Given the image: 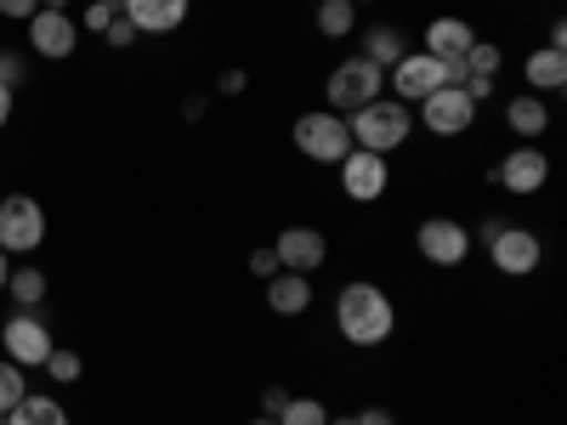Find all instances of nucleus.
<instances>
[{
  "mask_svg": "<svg viewBox=\"0 0 567 425\" xmlns=\"http://www.w3.org/2000/svg\"><path fill=\"white\" fill-rule=\"evenodd\" d=\"M499 187L505 194H516V199H528V194H539V187L550 182V159L534 148V142H523V148H511L505 159H499Z\"/></svg>",
  "mask_w": 567,
  "mask_h": 425,
  "instance_id": "nucleus-12",
  "label": "nucleus"
},
{
  "mask_svg": "<svg viewBox=\"0 0 567 425\" xmlns=\"http://www.w3.org/2000/svg\"><path fill=\"white\" fill-rule=\"evenodd\" d=\"M267 307L278 312V318H301L307 307H312V278L307 272H272L267 278Z\"/></svg>",
  "mask_w": 567,
  "mask_h": 425,
  "instance_id": "nucleus-16",
  "label": "nucleus"
},
{
  "mask_svg": "<svg viewBox=\"0 0 567 425\" xmlns=\"http://www.w3.org/2000/svg\"><path fill=\"white\" fill-rule=\"evenodd\" d=\"M358 29V7L352 0H318V34L323 40H347Z\"/></svg>",
  "mask_w": 567,
  "mask_h": 425,
  "instance_id": "nucleus-22",
  "label": "nucleus"
},
{
  "mask_svg": "<svg viewBox=\"0 0 567 425\" xmlns=\"http://www.w3.org/2000/svg\"><path fill=\"white\" fill-rule=\"evenodd\" d=\"M386 74H392L386 85H392L398 103H425V97L443 85V63H437L432 52H403V63L386 69Z\"/></svg>",
  "mask_w": 567,
  "mask_h": 425,
  "instance_id": "nucleus-11",
  "label": "nucleus"
},
{
  "mask_svg": "<svg viewBox=\"0 0 567 425\" xmlns=\"http://www.w3.org/2000/svg\"><path fill=\"white\" fill-rule=\"evenodd\" d=\"M471 40H477V29H471L465 18H432L425 23V52L432 58H465Z\"/></svg>",
  "mask_w": 567,
  "mask_h": 425,
  "instance_id": "nucleus-18",
  "label": "nucleus"
},
{
  "mask_svg": "<svg viewBox=\"0 0 567 425\" xmlns=\"http://www.w3.org/2000/svg\"><path fill=\"white\" fill-rule=\"evenodd\" d=\"M523 80H528L534 97H545V91H561V85H567V52H561V45H539V52H528Z\"/></svg>",
  "mask_w": 567,
  "mask_h": 425,
  "instance_id": "nucleus-17",
  "label": "nucleus"
},
{
  "mask_svg": "<svg viewBox=\"0 0 567 425\" xmlns=\"http://www.w3.org/2000/svg\"><path fill=\"white\" fill-rule=\"evenodd\" d=\"M358 58H369L374 69H398V63H403V34H398L392 23L369 29V34H363V52H358Z\"/></svg>",
  "mask_w": 567,
  "mask_h": 425,
  "instance_id": "nucleus-20",
  "label": "nucleus"
},
{
  "mask_svg": "<svg viewBox=\"0 0 567 425\" xmlns=\"http://www.w3.org/2000/svg\"><path fill=\"white\" fill-rule=\"evenodd\" d=\"M114 18H120V12H114V7H97V0H91V7H85V29H97V34H103V29H109Z\"/></svg>",
  "mask_w": 567,
  "mask_h": 425,
  "instance_id": "nucleus-31",
  "label": "nucleus"
},
{
  "mask_svg": "<svg viewBox=\"0 0 567 425\" xmlns=\"http://www.w3.org/2000/svg\"><path fill=\"white\" fill-rule=\"evenodd\" d=\"M7 425H69V414H63L58 397H23V403L7 414Z\"/></svg>",
  "mask_w": 567,
  "mask_h": 425,
  "instance_id": "nucleus-23",
  "label": "nucleus"
},
{
  "mask_svg": "<svg viewBox=\"0 0 567 425\" xmlns=\"http://www.w3.org/2000/svg\"><path fill=\"white\" fill-rule=\"evenodd\" d=\"M505 125L523 136V142H539V136L550 131V108H545V97H534V91L511 97V103H505Z\"/></svg>",
  "mask_w": 567,
  "mask_h": 425,
  "instance_id": "nucleus-19",
  "label": "nucleus"
},
{
  "mask_svg": "<svg viewBox=\"0 0 567 425\" xmlns=\"http://www.w3.org/2000/svg\"><path fill=\"white\" fill-rule=\"evenodd\" d=\"M352 7H369V0H352Z\"/></svg>",
  "mask_w": 567,
  "mask_h": 425,
  "instance_id": "nucleus-42",
  "label": "nucleus"
},
{
  "mask_svg": "<svg viewBox=\"0 0 567 425\" xmlns=\"http://www.w3.org/2000/svg\"><path fill=\"white\" fill-rule=\"evenodd\" d=\"M7 120H12V91L0 85V131H7Z\"/></svg>",
  "mask_w": 567,
  "mask_h": 425,
  "instance_id": "nucleus-36",
  "label": "nucleus"
},
{
  "mask_svg": "<svg viewBox=\"0 0 567 425\" xmlns=\"http://www.w3.org/2000/svg\"><path fill=\"white\" fill-rule=\"evenodd\" d=\"M250 425H278V419H272V414H261V419H250Z\"/></svg>",
  "mask_w": 567,
  "mask_h": 425,
  "instance_id": "nucleus-41",
  "label": "nucleus"
},
{
  "mask_svg": "<svg viewBox=\"0 0 567 425\" xmlns=\"http://www.w3.org/2000/svg\"><path fill=\"white\" fill-rule=\"evenodd\" d=\"M352 419H358V425H398L386 408H363V414H352Z\"/></svg>",
  "mask_w": 567,
  "mask_h": 425,
  "instance_id": "nucleus-35",
  "label": "nucleus"
},
{
  "mask_svg": "<svg viewBox=\"0 0 567 425\" xmlns=\"http://www.w3.org/2000/svg\"><path fill=\"white\" fill-rule=\"evenodd\" d=\"M414 250L432 261V267H460L471 256V232L454 221V216H425L414 227Z\"/></svg>",
  "mask_w": 567,
  "mask_h": 425,
  "instance_id": "nucleus-7",
  "label": "nucleus"
},
{
  "mask_svg": "<svg viewBox=\"0 0 567 425\" xmlns=\"http://www.w3.org/2000/svg\"><path fill=\"white\" fill-rule=\"evenodd\" d=\"M329 425H358V419H352V414H341V419H336V414H329Z\"/></svg>",
  "mask_w": 567,
  "mask_h": 425,
  "instance_id": "nucleus-39",
  "label": "nucleus"
},
{
  "mask_svg": "<svg viewBox=\"0 0 567 425\" xmlns=\"http://www.w3.org/2000/svg\"><path fill=\"white\" fill-rule=\"evenodd\" d=\"M250 272H256V278L267 283V278L278 272V256H272V250H256V256H250Z\"/></svg>",
  "mask_w": 567,
  "mask_h": 425,
  "instance_id": "nucleus-33",
  "label": "nucleus"
},
{
  "mask_svg": "<svg viewBox=\"0 0 567 425\" xmlns=\"http://www.w3.org/2000/svg\"><path fill=\"white\" fill-rule=\"evenodd\" d=\"M103 40H109V45H131V40H136V23H131V18L120 12V18H114V23L103 29Z\"/></svg>",
  "mask_w": 567,
  "mask_h": 425,
  "instance_id": "nucleus-29",
  "label": "nucleus"
},
{
  "mask_svg": "<svg viewBox=\"0 0 567 425\" xmlns=\"http://www.w3.org/2000/svg\"><path fill=\"white\" fill-rule=\"evenodd\" d=\"M125 18L136 34H171L187 23V0H125Z\"/></svg>",
  "mask_w": 567,
  "mask_h": 425,
  "instance_id": "nucleus-15",
  "label": "nucleus"
},
{
  "mask_svg": "<svg viewBox=\"0 0 567 425\" xmlns=\"http://www.w3.org/2000/svg\"><path fill=\"white\" fill-rule=\"evenodd\" d=\"M40 12V0H0V18H18V23H29Z\"/></svg>",
  "mask_w": 567,
  "mask_h": 425,
  "instance_id": "nucleus-30",
  "label": "nucleus"
},
{
  "mask_svg": "<svg viewBox=\"0 0 567 425\" xmlns=\"http://www.w3.org/2000/svg\"><path fill=\"white\" fill-rule=\"evenodd\" d=\"M0 352H12L18 369H40L45 357H52V329H45L34 312H18V318H7V329H0Z\"/></svg>",
  "mask_w": 567,
  "mask_h": 425,
  "instance_id": "nucleus-9",
  "label": "nucleus"
},
{
  "mask_svg": "<svg viewBox=\"0 0 567 425\" xmlns=\"http://www.w3.org/2000/svg\"><path fill=\"white\" fill-rule=\"evenodd\" d=\"M245 85H250L245 69H227V74H221V97H245Z\"/></svg>",
  "mask_w": 567,
  "mask_h": 425,
  "instance_id": "nucleus-32",
  "label": "nucleus"
},
{
  "mask_svg": "<svg viewBox=\"0 0 567 425\" xmlns=\"http://www.w3.org/2000/svg\"><path fill=\"white\" fill-rule=\"evenodd\" d=\"M0 425H7V414H0Z\"/></svg>",
  "mask_w": 567,
  "mask_h": 425,
  "instance_id": "nucleus-43",
  "label": "nucleus"
},
{
  "mask_svg": "<svg viewBox=\"0 0 567 425\" xmlns=\"http://www.w3.org/2000/svg\"><path fill=\"white\" fill-rule=\"evenodd\" d=\"M97 7H114V12H125V0H97Z\"/></svg>",
  "mask_w": 567,
  "mask_h": 425,
  "instance_id": "nucleus-40",
  "label": "nucleus"
},
{
  "mask_svg": "<svg viewBox=\"0 0 567 425\" xmlns=\"http://www.w3.org/2000/svg\"><path fill=\"white\" fill-rule=\"evenodd\" d=\"M460 63H465V80H483V85H494V80H499L505 52H499L494 40H483V34H477V40H471V52H465Z\"/></svg>",
  "mask_w": 567,
  "mask_h": 425,
  "instance_id": "nucleus-21",
  "label": "nucleus"
},
{
  "mask_svg": "<svg viewBox=\"0 0 567 425\" xmlns=\"http://www.w3.org/2000/svg\"><path fill=\"white\" fill-rule=\"evenodd\" d=\"M386 182H392V170H386V154L352 148V154L341 159V187H347V199H352V205H374V199L386 194Z\"/></svg>",
  "mask_w": 567,
  "mask_h": 425,
  "instance_id": "nucleus-10",
  "label": "nucleus"
},
{
  "mask_svg": "<svg viewBox=\"0 0 567 425\" xmlns=\"http://www.w3.org/2000/svg\"><path fill=\"white\" fill-rule=\"evenodd\" d=\"M290 136H296V148H301L307 159H318V165H341V159L352 154V131H347V114H329V108H312V114H301Z\"/></svg>",
  "mask_w": 567,
  "mask_h": 425,
  "instance_id": "nucleus-4",
  "label": "nucleus"
},
{
  "mask_svg": "<svg viewBox=\"0 0 567 425\" xmlns=\"http://www.w3.org/2000/svg\"><path fill=\"white\" fill-rule=\"evenodd\" d=\"M323 97H329V114H358L363 103L386 97V69H374L369 58H347L336 74H329Z\"/></svg>",
  "mask_w": 567,
  "mask_h": 425,
  "instance_id": "nucleus-3",
  "label": "nucleus"
},
{
  "mask_svg": "<svg viewBox=\"0 0 567 425\" xmlns=\"http://www.w3.org/2000/svg\"><path fill=\"white\" fill-rule=\"evenodd\" d=\"M471 120H477V103H471L460 85H437L432 97L420 103V125L432 131V136H465Z\"/></svg>",
  "mask_w": 567,
  "mask_h": 425,
  "instance_id": "nucleus-8",
  "label": "nucleus"
},
{
  "mask_svg": "<svg viewBox=\"0 0 567 425\" xmlns=\"http://www.w3.org/2000/svg\"><path fill=\"white\" fill-rule=\"evenodd\" d=\"M272 256H278L284 272H307V278H312V272L329 261V239H323L318 227H284L278 245H272Z\"/></svg>",
  "mask_w": 567,
  "mask_h": 425,
  "instance_id": "nucleus-13",
  "label": "nucleus"
},
{
  "mask_svg": "<svg viewBox=\"0 0 567 425\" xmlns=\"http://www.w3.org/2000/svg\"><path fill=\"white\" fill-rule=\"evenodd\" d=\"M29 40H34V52H40V58L63 63L74 45H80V23H74L69 12H45V7H40V12L29 18Z\"/></svg>",
  "mask_w": 567,
  "mask_h": 425,
  "instance_id": "nucleus-14",
  "label": "nucleus"
},
{
  "mask_svg": "<svg viewBox=\"0 0 567 425\" xmlns=\"http://www.w3.org/2000/svg\"><path fill=\"white\" fill-rule=\"evenodd\" d=\"M284 403H290V392H284V386H267V392H261V414H272V419H278V408H284Z\"/></svg>",
  "mask_w": 567,
  "mask_h": 425,
  "instance_id": "nucleus-34",
  "label": "nucleus"
},
{
  "mask_svg": "<svg viewBox=\"0 0 567 425\" xmlns=\"http://www.w3.org/2000/svg\"><path fill=\"white\" fill-rule=\"evenodd\" d=\"M40 369L52 374L58 386H69V381H80V352H58V346H52V357H45Z\"/></svg>",
  "mask_w": 567,
  "mask_h": 425,
  "instance_id": "nucleus-27",
  "label": "nucleus"
},
{
  "mask_svg": "<svg viewBox=\"0 0 567 425\" xmlns=\"http://www.w3.org/2000/svg\"><path fill=\"white\" fill-rule=\"evenodd\" d=\"M278 425H329V408L318 397H290L278 408Z\"/></svg>",
  "mask_w": 567,
  "mask_h": 425,
  "instance_id": "nucleus-25",
  "label": "nucleus"
},
{
  "mask_svg": "<svg viewBox=\"0 0 567 425\" xmlns=\"http://www.w3.org/2000/svg\"><path fill=\"white\" fill-rule=\"evenodd\" d=\"M7 278H12V256L0 250V290H7Z\"/></svg>",
  "mask_w": 567,
  "mask_h": 425,
  "instance_id": "nucleus-37",
  "label": "nucleus"
},
{
  "mask_svg": "<svg viewBox=\"0 0 567 425\" xmlns=\"http://www.w3.org/2000/svg\"><path fill=\"white\" fill-rule=\"evenodd\" d=\"M18 80H23V58L18 52H0V85L18 91Z\"/></svg>",
  "mask_w": 567,
  "mask_h": 425,
  "instance_id": "nucleus-28",
  "label": "nucleus"
},
{
  "mask_svg": "<svg viewBox=\"0 0 567 425\" xmlns=\"http://www.w3.org/2000/svg\"><path fill=\"white\" fill-rule=\"evenodd\" d=\"M7 296H12L18 307H40V301H45V272H40V267H12Z\"/></svg>",
  "mask_w": 567,
  "mask_h": 425,
  "instance_id": "nucleus-24",
  "label": "nucleus"
},
{
  "mask_svg": "<svg viewBox=\"0 0 567 425\" xmlns=\"http://www.w3.org/2000/svg\"><path fill=\"white\" fill-rule=\"evenodd\" d=\"M336 329L352 346H381V341H392V329H398V307H392V296L381 290V283L358 278V283H347V290L336 296Z\"/></svg>",
  "mask_w": 567,
  "mask_h": 425,
  "instance_id": "nucleus-1",
  "label": "nucleus"
},
{
  "mask_svg": "<svg viewBox=\"0 0 567 425\" xmlns=\"http://www.w3.org/2000/svg\"><path fill=\"white\" fill-rule=\"evenodd\" d=\"M45 245V210L29 194L0 199V250L7 256H34Z\"/></svg>",
  "mask_w": 567,
  "mask_h": 425,
  "instance_id": "nucleus-5",
  "label": "nucleus"
},
{
  "mask_svg": "<svg viewBox=\"0 0 567 425\" xmlns=\"http://www.w3.org/2000/svg\"><path fill=\"white\" fill-rule=\"evenodd\" d=\"M347 131H352V148H369V154H392L409 142L414 120H409V103L398 97H374L363 103L358 114H347Z\"/></svg>",
  "mask_w": 567,
  "mask_h": 425,
  "instance_id": "nucleus-2",
  "label": "nucleus"
},
{
  "mask_svg": "<svg viewBox=\"0 0 567 425\" xmlns=\"http://www.w3.org/2000/svg\"><path fill=\"white\" fill-rule=\"evenodd\" d=\"M40 7H45V12H69V0H40Z\"/></svg>",
  "mask_w": 567,
  "mask_h": 425,
  "instance_id": "nucleus-38",
  "label": "nucleus"
},
{
  "mask_svg": "<svg viewBox=\"0 0 567 425\" xmlns=\"http://www.w3.org/2000/svg\"><path fill=\"white\" fill-rule=\"evenodd\" d=\"M488 261H494L505 278H528V272H539L545 245H539L534 227H505V221H499V232L488 239Z\"/></svg>",
  "mask_w": 567,
  "mask_h": 425,
  "instance_id": "nucleus-6",
  "label": "nucleus"
},
{
  "mask_svg": "<svg viewBox=\"0 0 567 425\" xmlns=\"http://www.w3.org/2000/svg\"><path fill=\"white\" fill-rule=\"evenodd\" d=\"M23 397H29V386H23V369H18V363H0V414H12Z\"/></svg>",
  "mask_w": 567,
  "mask_h": 425,
  "instance_id": "nucleus-26",
  "label": "nucleus"
}]
</instances>
